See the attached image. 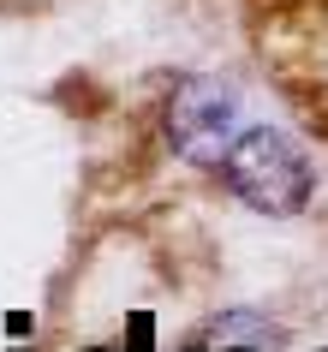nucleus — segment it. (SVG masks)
Masks as SVG:
<instances>
[{"label":"nucleus","mask_w":328,"mask_h":352,"mask_svg":"<svg viewBox=\"0 0 328 352\" xmlns=\"http://www.w3.org/2000/svg\"><path fill=\"white\" fill-rule=\"evenodd\" d=\"M162 131H167V149L191 167H215L227 155L239 131H245V108H239V90L227 78H179L173 96H167V113H162Z\"/></svg>","instance_id":"nucleus-2"},{"label":"nucleus","mask_w":328,"mask_h":352,"mask_svg":"<svg viewBox=\"0 0 328 352\" xmlns=\"http://www.w3.org/2000/svg\"><path fill=\"white\" fill-rule=\"evenodd\" d=\"M215 173L245 209L274 215V221L310 209V197H316V162H310L305 144H298L292 131H281V126H245L233 144H227V155L215 162Z\"/></svg>","instance_id":"nucleus-1"}]
</instances>
